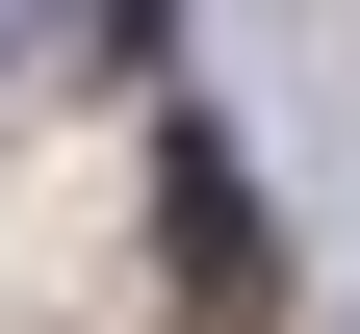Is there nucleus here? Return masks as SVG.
I'll list each match as a JSON object with an SVG mask.
<instances>
[{"mask_svg": "<svg viewBox=\"0 0 360 334\" xmlns=\"http://www.w3.org/2000/svg\"><path fill=\"white\" fill-rule=\"evenodd\" d=\"M155 231H180V334H257L283 283H257V180H232V129H155Z\"/></svg>", "mask_w": 360, "mask_h": 334, "instance_id": "f257e3e1", "label": "nucleus"}]
</instances>
